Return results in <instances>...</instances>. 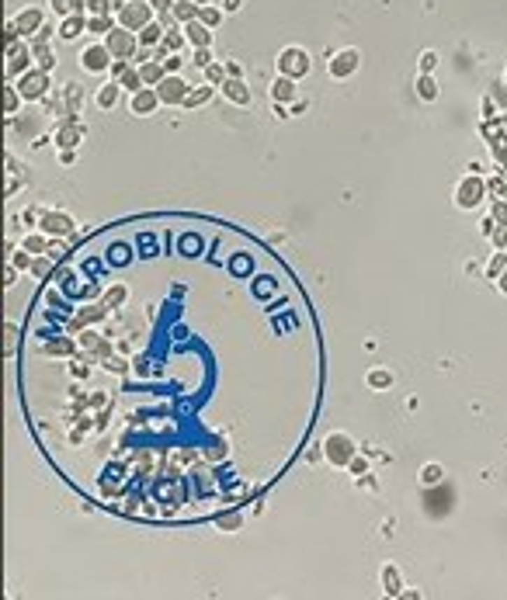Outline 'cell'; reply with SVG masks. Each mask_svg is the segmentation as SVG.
Segmentation results:
<instances>
[{"mask_svg":"<svg viewBox=\"0 0 507 600\" xmlns=\"http://www.w3.org/2000/svg\"><path fill=\"white\" fill-rule=\"evenodd\" d=\"M452 201H455V208H462V212L480 208V205L487 201V181H483L480 174H466V177H459Z\"/></svg>","mask_w":507,"mask_h":600,"instance_id":"cell-3","label":"cell"},{"mask_svg":"<svg viewBox=\"0 0 507 600\" xmlns=\"http://www.w3.org/2000/svg\"><path fill=\"white\" fill-rule=\"evenodd\" d=\"M393 382H397V379H393L386 368H376V372H369V386H372V389H379V393H383V389H393Z\"/></svg>","mask_w":507,"mask_h":600,"instance_id":"cell-39","label":"cell"},{"mask_svg":"<svg viewBox=\"0 0 507 600\" xmlns=\"http://www.w3.org/2000/svg\"><path fill=\"white\" fill-rule=\"evenodd\" d=\"M139 73H143L146 87H157V84L167 77V70H164V63H160V59H146V63H139Z\"/></svg>","mask_w":507,"mask_h":600,"instance_id":"cell-23","label":"cell"},{"mask_svg":"<svg viewBox=\"0 0 507 600\" xmlns=\"http://www.w3.org/2000/svg\"><path fill=\"white\" fill-rule=\"evenodd\" d=\"M21 104H24V98H21L17 84L14 80H3V118H17Z\"/></svg>","mask_w":507,"mask_h":600,"instance_id":"cell-21","label":"cell"},{"mask_svg":"<svg viewBox=\"0 0 507 600\" xmlns=\"http://www.w3.org/2000/svg\"><path fill=\"white\" fill-rule=\"evenodd\" d=\"M38 229L45 233V236H70L73 229H77V222H73V215L70 212H63V208H42V215H38Z\"/></svg>","mask_w":507,"mask_h":600,"instance_id":"cell-8","label":"cell"},{"mask_svg":"<svg viewBox=\"0 0 507 600\" xmlns=\"http://www.w3.org/2000/svg\"><path fill=\"white\" fill-rule=\"evenodd\" d=\"M164 101H160V94H157V87H143V91H136V94H129V111L136 115V118H150V115H157V108H160Z\"/></svg>","mask_w":507,"mask_h":600,"instance_id":"cell-12","label":"cell"},{"mask_svg":"<svg viewBox=\"0 0 507 600\" xmlns=\"http://www.w3.org/2000/svg\"><path fill=\"white\" fill-rule=\"evenodd\" d=\"M59 163H63V167L77 163V149H59Z\"/></svg>","mask_w":507,"mask_h":600,"instance_id":"cell-51","label":"cell"},{"mask_svg":"<svg viewBox=\"0 0 507 600\" xmlns=\"http://www.w3.org/2000/svg\"><path fill=\"white\" fill-rule=\"evenodd\" d=\"M150 3H153L157 10H171V7H174V0H150Z\"/></svg>","mask_w":507,"mask_h":600,"instance_id":"cell-56","label":"cell"},{"mask_svg":"<svg viewBox=\"0 0 507 600\" xmlns=\"http://www.w3.org/2000/svg\"><path fill=\"white\" fill-rule=\"evenodd\" d=\"M222 7H215V3H202V10H199V21H205L208 28H219L222 24Z\"/></svg>","mask_w":507,"mask_h":600,"instance_id":"cell-38","label":"cell"},{"mask_svg":"<svg viewBox=\"0 0 507 600\" xmlns=\"http://www.w3.org/2000/svg\"><path fill=\"white\" fill-rule=\"evenodd\" d=\"M215 527H219V531H240V527H243V513H240V510L219 513V517H215Z\"/></svg>","mask_w":507,"mask_h":600,"instance_id":"cell-37","label":"cell"},{"mask_svg":"<svg viewBox=\"0 0 507 600\" xmlns=\"http://www.w3.org/2000/svg\"><path fill=\"white\" fill-rule=\"evenodd\" d=\"M212 94H215V87L212 84H192V91H188V98H185V104L181 108H202V104H208L212 101Z\"/></svg>","mask_w":507,"mask_h":600,"instance_id":"cell-28","label":"cell"},{"mask_svg":"<svg viewBox=\"0 0 507 600\" xmlns=\"http://www.w3.org/2000/svg\"><path fill=\"white\" fill-rule=\"evenodd\" d=\"M31 66H35V49H31L28 38H21V42H14V45L3 49V80H17Z\"/></svg>","mask_w":507,"mask_h":600,"instance_id":"cell-2","label":"cell"},{"mask_svg":"<svg viewBox=\"0 0 507 600\" xmlns=\"http://www.w3.org/2000/svg\"><path fill=\"white\" fill-rule=\"evenodd\" d=\"M153 14H157V7H153L150 0H129V3H125V7L115 14V17H118V24H122V28H132V31H139V28H146L150 21H157Z\"/></svg>","mask_w":507,"mask_h":600,"instance_id":"cell-7","label":"cell"},{"mask_svg":"<svg viewBox=\"0 0 507 600\" xmlns=\"http://www.w3.org/2000/svg\"><path fill=\"white\" fill-rule=\"evenodd\" d=\"M379 583H383V594H386V597H400V594H404V573L397 569V562H386V566H383Z\"/></svg>","mask_w":507,"mask_h":600,"instance_id":"cell-19","label":"cell"},{"mask_svg":"<svg viewBox=\"0 0 507 600\" xmlns=\"http://www.w3.org/2000/svg\"><path fill=\"white\" fill-rule=\"evenodd\" d=\"M87 14H115L111 0H87Z\"/></svg>","mask_w":507,"mask_h":600,"instance_id":"cell-48","label":"cell"},{"mask_svg":"<svg viewBox=\"0 0 507 600\" xmlns=\"http://www.w3.org/2000/svg\"><path fill=\"white\" fill-rule=\"evenodd\" d=\"M118 84H122V91H125V94H136V91H143V87H146V80H143L139 66H132V70H129V73H125Z\"/></svg>","mask_w":507,"mask_h":600,"instance_id":"cell-36","label":"cell"},{"mask_svg":"<svg viewBox=\"0 0 507 600\" xmlns=\"http://www.w3.org/2000/svg\"><path fill=\"white\" fill-rule=\"evenodd\" d=\"M306 458H309V462H320V458H323V444H313V448L306 451Z\"/></svg>","mask_w":507,"mask_h":600,"instance_id":"cell-53","label":"cell"},{"mask_svg":"<svg viewBox=\"0 0 507 600\" xmlns=\"http://www.w3.org/2000/svg\"><path fill=\"white\" fill-rule=\"evenodd\" d=\"M195 3H199V7H202V3H212V0H195Z\"/></svg>","mask_w":507,"mask_h":600,"instance_id":"cell-59","label":"cell"},{"mask_svg":"<svg viewBox=\"0 0 507 600\" xmlns=\"http://www.w3.org/2000/svg\"><path fill=\"white\" fill-rule=\"evenodd\" d=\"M115 24H118V17H115V14H87V31H91V35H101L104 38Z\"/></svg>","mask_w":507,"mask_h":600,"instance_id":"cell-27","label":"cell"},{"mask_svg":"<svg viewBox=\"0 0 507 600\" xmlns=\"http://www.w3.org/2000/svg\"><path fill=\"white\" fill-rule=\"evenodd\" d=\"M299 98V91H296V80L292 77H275V84H271V101H278V104H289V101Z\"/></svg>","mask_w":507,"mask_h":600,"instance_id":"cell-20","label":"cell"},{"mask_svg":"<svg viewBox=\"0 0 507 600\" xmlns=\"http://www.w3.org/2000/svg\"><path fill=\"white\" fill-rule=\"evenodd\" d=\"M84 136H87V125L77 122L73 115H66L63 125H59V132H56V149H77V142H80Z\"/></svg>","mask_w":507,"mask_h":600,"instance_id":"cell-13","label":"cell"},{"mask_svg":"<svg viewBox=\"0 0 507 600\" xmlns=\"http://www.w3.org/2000/svg\"><path fill=\"white\" fill-rule=\"evenodd\" d=\"M104 45L111 49L115 59H136V52H139V35H136L132 28L115 24V28L104 35Z\"/></svg>","mask_w":507,"mask_h":600,"instance_id":"cell-5","label":"cell"},{"mask_svg":"<svg viewBox=\"0 0 507 600\" xmlns=\"http://www.w3.org/2000/svg\"><path fill=\"white\" fill-rule=\"evenodd\" d=\"M417 479H420V486H424V490H434V486H441V483H445V469H441L438 462H427V465L420 469V476H417Z\"/></svg>","mask_w":507,"mask_h":600,"instance_id":"cell-26","label":"cell"},{"mask_svg":"<svg viewBox=\"0 0 507 600\" xmlns=\"http://www.w3.org/2000/svg\"><path fill=\"white\" fill-rule=\"evenodd\" d=\"M14 84H17V91H21V98L24 101H45L49 98V91H52L49 73H45V70H38V66H31L28 73H21Z\"/></svg>","mask_w":507,"mask_h":600,"instance_id":"cell-6","label":"cell"},{"mask_svg":"<svg viewBox=\"0 0 507 600\" xmlns=\"http://www.w3.org/2000/svg\"><path fill=\"white\" fill-rule=\"evenodd\" d=\"M497 292H501V295H507V268L497 275Z\"/></svg>","mask_w":507,"mask_h":600,"instance_id":"cell-55","label":"cell"},{"mask_svg":"<svg viewBox=\"0 0 507 600\" xmlns=\"http://www.w3.org/2000/svg\"><path fill=\"white\" fill-rule=\"evenodd\" d=\"M275 115H278V118H289V108H285V104H278V101H275Z\"/></svg>","mask_w":507,"mask_h":600,"instance_id":"cell-58","label":"cell"},{"mask_svg":"<svg viewBox=\"0 0 507 600\" xmlns=\"http://www.w3.org/2000/svg\"><path fill=\"white\" fill-rule=\"evenodd\" d=\"M323 458H327L334 469H348V465L358 458V444H355V437H351V434H344V430L327 434V437H323Z\"/></svg>","mask_w":507,"mask_h":600,"instance_id":"cell-1","label":"cell"},{"mask_svg":"<svg viewBox=\"0 0 507 600\" xmlns=\"http://www.w3.org/2000/svg\"><path fill=\"white\" fill-rule=\"evenodd\" d=\"M63 104H66V115H77L80 104H84V87L80 84H66L63 87Z\"/></svg>","mask_w":507,"mask_h":600,"instance_id":"cell-32","label":"cell"},{"mask_svg":"<svg viewBox=\"0 0 507 600\" xmlns=\"http://www.w3.org/2000/svg\"><path fill=\"white\" fill-rule=\"evenodd\" d=\"M111 63H115V56H111V49L104 45V38L80 49V70H84V73H108Z\"/></svg>","mask_w":507,"mask_h":600,"instance_id":"cell-9","label":"cell"},{"mask_svg":"<svg viewBox=\"0 0 507 600\" xmlns=\"http://www.w3.org/2000/svg\"><path fill=\"white\" fill-rule=\"evenodd\" d=\"M222 80H226V63H208V66H205V84L219 87Z\"/></svg>","mask_w":507,"mask_h":600,"instance_id":"cell-40","label":"cell"},{"mask_svg":"<svg viewBox=\"0 0 507 600\" xmlns=\"http://www.w3.org/2000/svg\"><path fill=\"white\" fill-rule=\"evenodd\" d=\"M59 38L63 42H73V38H80L84 31H87V14H66V17H59Z\"/></svg>","mask_w":507,"mask_h":600,"instance_id":"cell-18","label":"cell"},{"mask_svg":"<svg viewBox=\"0 0 507 600\" xmlns=\"http://www.w3.org/2000/svg\"><path fill=\"white\" fill-rule=\"evenodd\" d=\"M185 35H188V45H192V49H205V45L212 49L215 28H208L205 21H199V17H195V21H188V24H185Z\"/></svg>","mask_w":507,"mask_h":600,"instance_id":"cell-16","label":"cell"},{"mask_svg":"<svg viewBox=\"0 0 507 600\" xmlns=\"http://www.w3.org/2000/svg\"><path fill=\"white\" fill-rule=\"evenodd\" d=\"M49 243H52V240H49L42 229H38V233H28V236L21 240V247H24L28 254H35V257H38V254H49Z\"/></svg>","mask_w":507,"mask_h":600,"instance_id":"cell-30","label":"cell"},{"mask_svg":"<svg viewBox=\"0 0 507 600\" xmlns=\"http://www.w3.org/2000/svg\"><path fill=\"white\" fill-rule=\"evenodd\" d=\"M240 7H243V0H222V10H226V14H236Z\"/></svg>","mask_w":507,"mask_h":600,"instance_id":"cell-54","label":"cell"},{"mask_svg":"<svg viewBox=\"0 0 507 600\" xmlns=\"http://www.w3.org/2000/svg\"><path fill=\"white\" fill-rule=\"evenodd\" d=\"M417 66H420V73H434V66H438V52H434V49H424V52L417 56Z\"/></svg>","mask_w":507,"mask_h":600,"instance_id":"cell-42","label":"cell"},{"mask_svg":"<svg viewBox=\"0 0 507 600\" xmlns=\"http://www.w3.org/2000/svg\"><path fill=\"white\" fill-rule=\"evenodd\" d=\"M309 70H313V59H309V52H306L303 45H285V49L278 52V73H282V77L303 80Z\"/></svg>","mask_w":507,"mask_h":600,"instance_id":"cell-4","label":"cell"},{"mask_svg":"<svg viewBox=\"0 0 507 600\" xmlns=\"http://www.w3.org/2000/svg\"><path fill=\"white\" fill-rule=\"evenodd\" d=\"M31 275H35V281H49L56 275V257L52 254H38L35 264H31Z\"/></svg>","mask_w":507,"mask_h":600,"instance_id":"cell-25","label":"cell"},{"mask_svg":"<svg viewBox=\"0 0 507 600\" xmlns=\"http://www.w3.org/2000/svg\"><path fill=\"white\" fill-rule=\"evenodd\" d=\"M17 281V268H3V288H10Z\"/></svg>","mask_w":507,"mask_h":600,"instance_id":"cell-52","label":"cell"},{"mask_svg":"<svg viewBox=\"0 0 507 600\" xmlns=\"http://www.w3.org/2000/svg\"><path fill=\"white\" fill-rule=\"evenodd\" d=\"M358 66H362V52H358V49H341V52L330 56L327 73H330L334 80H348V77L358 73Z\"/></svg>","mask_w":507,"mask_h":600,"instance_id":"cell-10","label":"cell"},{"mask_svg":"<svg viewBox=\"0 0 507 600\" xmlns=\"http://www.w3.org/2000/svg\"><path fill=\"white\" fill-rule=\"evenodd\" d=\"M52 14L66 17V14H87V0H49Z\"/></svg>","mask_w":507,"mask_h":600,"instance_id":"cell-31","label":"cell"},{"mask_svg":"<svg viewBox=\"0 0 507 600\" xmlns=\"http://www.w3.org/2000/svg\"><path fill=\"white\" fill-rule=\"evenodd\" d=\"M122 84L118 80H108V84H101L98 91H94V104L101 108V111H115L118 104H122Z\"/></svg>","mask_w":507,"mask_h":600,"instance_id":"cell-17","label":"cell"},{"mask_svg":"<svg viewBox=\"0 0 507 600\" xmlns=\"http://www.w3.org/2000/svg\"><path fill=\"white\" fill-rule=\"evenodd\" d=\"M129 70H132V63H129V59H115L108 73H111V80H122V77H125Z\"/></svg>","mask_w":507,"mask_h":600,"instance_id":"cell-46","label":"cell"},{"mask_svg":"<svg viewBox=\"0 0 507 600\" xmlns=\"http://www.w3.org/2000/svg\"><path fill=\"white\" fill-rule=\"evenodd\" d=\"M31 49H35V66L45 70V73H52L56 70V52L49 49V42H38V45L31 42Z\"/></svg>","mask_w":507,"mask_h":600,"instance_id":"cell-29","label":"cell"},{"mask_svg":"<svg viewBox=\"0 0 507 600\" xmlns=\"http://www.w3.org/2000/svg\"><path fill=\"white\" fill-rule=\"evenodd\" d=\"M413 87H417V98L420 101H434L438 98V84H434V77H431V73H417V84H413Z\"/></svg>","mask_w":507,"mask_h":600,"instance_id":"cell-35","label":"cell"},{"mask_svg":"<svg viewBox=\"0 0 507 600\" xmlns=\"http://www.w3.org/2000/svg\"><path fill=\"white\" fill-rule=\"evenodd\" d=\"M490 240H494V247H497V250H507V226H501V229L494 226V233H490Z\"/></svg>","mask_w":507,"mask_h":600,"instance_id":"cell-49","label":"cell"},{"mask_svg":"<svg viewBox=\"0 0 507 600\" xmlns=\"http://www.w3.org/2000/svg\"><path fill=\"white\" fill-rule=\"evenodd\" d=\"M164 31H167V28H164L160 21H150V24L139 28L136 35H139V45H143V49H157V45L164 42Z\"/></svg>","mask_w":507,"mask_h":600,"instance_id":"cell-22","label":"cell"},{"mask_svg":"<svg viewBox=\"0 0 507 600\" xmlns=\"http://www.w3.org/2000/svg\"><path fill=\"white\" fill-rule=\"evenodd\" d=\"M348 469H351V472H358V476H362V472H365V462H362V458H355V462H351V465H348Z\"/></svg>","mask_w":507,"mask_h":600,"instance_id":"cell-57","label":"cell"},{"mask_svg":"<svg viewBox=\"0 0 507 600\" xmlns=\"http://www.w3.org/2000/svg\"><path fill=\"white\" fill-rule=\"evenodd\" d=\"M171 10H174V17H178L181 24H188V21H195V17H199V10H202V7H199L195 0H174V7H171Z\"/></svg>","mask_w":507,"mask_h":600,"instance_id":"cell-34","label":"cell"},{"mask_svg":"<svg viewBox=\"0 0 507 600\" xmlns=\"http://www.w3.org/2000/svg\"><path fill=\"white\" fill-rule=\"evenodd\" d=\"M7 254H10V268H17V271H31L35 254H28L21 243H17V247H7Z\"/></svg>","mask_w":507,"mask_h":600,"instance_id":"cell-33","label":"cell"},{"mask_svg":"<svg viewBox=\"0 0 507 600\" xmlns=\"http://www.w3.org/2000/svg\"><path fill=\"white\" fill-rule=\"evenodd\" d=\"M192 63H195L199 70H205V66L212 63V49H208V45H205V49H195V52H192Z\"/></svg>","mask_w":507,"mask_h":600,"instance_id":"cell-47","label":"cell"},{"mask_svg":"<svg viewBox=\"0 0 507 600\" xmlns=\"http://www.w3.org/2000/svg\"><path fill=\"white\" fill-rule=\"evenodd\" d=\"M14 42H21V31H17V24H14V17H10V21H3V49L14 45Z\"/></svg>","mask_w":507,"mask_h":600,"instance_id":"cell-44","label":"cell"},{"mask_svg":"<svg viewBox=\"0 0 507 600\" xmlns=\"http://www.w3.org/2000/svg\"><path fill=\"white\" fill-rule=\"evenodd\" d=\"M188 91H192V84L181 77V73H167L160 84H157V94H160V101L167 104V108H181L185 104V98H188Z\"/></svg>","mask_w":507,"mask_h":600,"instance_id":"cell-11","label":"cell"},{"mask_svg":"<svg viewBox=\"0 0 507 600\" xmlns=\"http://www.w3.org/2000/svg\"><path fill=\"white\" fill-rule=\"evenodd\" d=\"M17 347V326L14 323H3V354H10Z\"/></svg>","mask_w":507,"mask_h":600,"instance_id":"cell-43","label":"cell"},{"mask_svg":"<svg viewBox=\"0 0 507 600\" xmlns=\"http://www.w3.org/2000/svg\"><path fill=\"white\" fill-rule=\"evenodd\" d=\"M226 77H243V66L236 59H226Z\"/></svg>","mask_w":507,"mask_h":600,"instance_id":"cell-50","label":"cell"},{"mask_svg":"<svg viewBox=\"0 0 507 600\" xmlns=\"http://www.w3.org/2000/svg\"><path fill=\"white\" fill-rule=\"evenodd\" d=\"M219 94L229 101V104H236V108H250V101H254V94H250V87H247L243 77H226L219 84Z\"/></svg>","mask_w":507,"mask_h":600,"instance_id":"cell-14","label":"cell"},{"mask_svg":"<svg viewBox=\"0 0 507 600\" xmlns=\"http://www.w3.org/2000/svg\"><path fill=\"white\" fill-rule=\"evenodd\" d=\"M14 24H17L21 38H28V42H31V38L38 35V28L45 24V14H42L38 7H24V10H21V14L14 17Z\"/></svg>","mask_w":507,"mask_h":600,"instance_id":"cell-15","label":"cell"},{"mask_svg":"<svg viewBox=\"0 0 507 600\" xmlns=\"http://www.w3.org/2000/svg\"><path fill=\"white\" fill-rule=\"evenodd\" d=\"M504 268H507V250H497V254H494V261L487 264V278H490V281H497V275H501Z\"/></svg>","mask_w":507,"mask_h":600,"instance_id":"cell-41","label":"cell"},{"mask_svg":"<svg viewBox=\"0 0 507 600\" xmlns=\"http://www.w3.org/2000/svg\"><path fill=\"white\" fill-rule=\"evenodd\" d=\"M160 63H164V70H167V73H181V66H185L181 52H167V56H164Z\"/></svg>","mask_w":507,"mask_h":600,"instance_id":"cell-45","label":"cell"},{"mask_svg":"<svg viewBox=\"0 0 507 600\" xmlns=\"http://www.w3.org/2000/svg\"><path fill=\"white\" fill-rule=\"evenodd\" d=\"M7 167H10V174H14V177L7 181V188H3V195H7V198H14V195L21 191V184L28 181V174H24V167H21V163H17L14 156H7Z\"/></svg>","mask_w":507,"mask_h":600,"instance_id":"cell-24","label":"cell"}]
</instances>
